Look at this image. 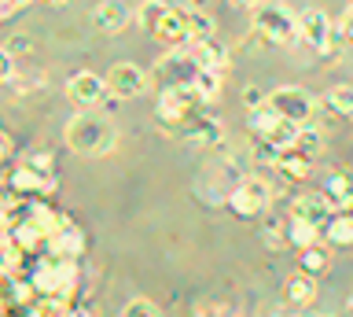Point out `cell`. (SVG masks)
<instances>
[{
    "instance_id": "3957f363",
    "label": "cell",
    "mask_w": 353,
    "mask_h": 317,
    "mask_svg": "<svg viewBox=\"0 0 353 317\" xmlns=\"http://www.w3.org/2000/svg\"><path fill=\"white\" fill-rule=\"evenodd\" d=\"M199 70H203V67L192 59V52H188V48H173V52H165V56L154 63L151 85H159V89H173V85H195Z\"/></svg>"
},
{
    "instance_id": "d4e9b609",
    "label": "cell",
    "mask_w": 353,
    "mask_h": 317,
    "mask_svg": "<svg viewBox=\"0 0 353 317\" xmlns=\"http://www.w3.org/2000/svg\"><path fill=\"white\" fill-rule=\"evenodd\" d=\"M294 148L302 151V155L316 159L320 151H324V137H320L316 129H309V126H298V133H294Z\"/></svg>"
},
{
    "instance_id": "6da1fadb",
    "label": "cell",
    "mask_w": 353,
    "mask_h": 317,
    "mask_svg": "<svg viewBox=\"0 0 353 317\" xmlns=\"http://www.w3.org/2000/svg\"><path fill=\"white\" fill-rule=\"evenodd\" d=\"M63 137H66V148L77 151V155H107L118 144V126L107 115H96L92 107H85L81 115H74L66 122Z\"/></svg>"
},
{
    "instance_id": "7a4b0ae2",
    "label": "cell",
    "mask_w": 353,
    "mask_h": 317,
    "mask_svg": "<svg viewBox=\"0 0 353 317\" xmlns=\"http://www.w3.org/2000/svg\"><path fill=\"white\" fill-rule=\"evenodd\" d=\"M254 34L269 41V45H291L298 37V15L287 4L265 0L261 8H254Z\"/></svg>"
},
{
    "instance_id": "ac0fdd59",
    "label": "cell",
    "mask_w": 353,
    "mask_h": 317,
    "mask_svg": "<svg viewBox=\"0 0 353 317\" xmlns=\"http://www.w3.org/2000/svg\"><path fill=\"white\" fill-rule=\"evenodd\" d=\"M92 23H96V30H103V34H121L129 23V8L121 4V0H103L92 12Z\"/></svg>"
},
{
    "instance_id": "603a6c76",
    "label": "cell",
    "mask_w": 353,
    "mask_h": 317,
    "mask_svg": "<svg viewBox=\"0 0 353 317\" xmlns=\"http://www.w3.org/2000/svg\"><path fill=\"white\" fill-rule=\"evenodd\" d=\"M327 266H331V255H327V247H320V240L302 247V269L305 273H327Z\"/></svg>"
},
{
    "instance_id": "83f0119b",
    "label": "cell",
    "mask_w": 353,
    "mask_h": 317,
    "mask_svg": "<svg viewBox=\"0 0 353 317\" xmlns=\"http://www.w3.org/2000/svg\"><path fill=\"white\" fill-rule=\"evenodd\" d=\"M195 89L203 93V100H217V96H221V74L217 70H199Z\"/></svg>"
},
{
    "instance_id": "d6986e66",
    "label": "cell",
    "mask_w": 353,
    "mask_h": 317,
    "mask_svg": "<svg viewBox=\"0 0 353 317\" xmlns=\"http://www.w3.org/2000/svg\"><path fill=\"white\" fill-rule=\"evenodd\" d=\"M283 295H287V302H294V306H305V302L316 295L313 273H291V277L283 280Z\"/></svg>"
},
{
    "instance_id": "2e32d148",
    "label": "cell",
    "mask_w": 353,
    "mask_h": 317,
    "mask_svg": "<svg viewBox=\"0 0 353 317\" xmlns=\"http://www.w3.org/2000/svg\"><path fill=\"white\" fill-rule=\"evenodd\" d=\"M188 52H192V59L199 63L203 70H225L228 67V52H225V45L221 41H214V37H203V41H188L184 45Z\"/></svg>"
},
{
    "instance_id": "7c38bea8",
    "label": "cell",
    "mask_w": 353,
    "mask_h": 317,
    "mask_svg": "<svg viewBox=\"0 0 353 317\" xmlns=\"http://www.w3.org/2000/svg\"><path fill=\"white\" fill-rule=\"evenodd\" d=\"M8 184H11V192H15V195H30V200L55 192V177H52V173H44V170H37V166H30V162H22L19 170H11Z\"/></svg>"
},
{
    "instance_id": "7402d4cb",
    "label": "cell",
    "mask_w": 353,
    "mask_h": 317,
    "mask_svg": "<svg viewBox=\"0 0 353 317\" xmlns=\"http://www.w3.org/2000/svg\"><path fill=\"white\" fill-rule=\"evenodd\" d=\"M170 8H173L170 0H143V4H140V12H137V23H140V26L151 34V30L162 23V15L170 12Z\"/></svg>"
},
{
    "instance_id": "8fae6325",
    "label": "cell",
    "mask_w": 353,
    "mask_h": 317,
    "mask_svg": "<svg viewBox=\"0 0 353 317\" xmlns=\"http://www.w3.org/2000/svg\"><path fill=\"white\" fill-rule=\"evenodd\" d=\"M107 78H99V74L92 70H81V74H74L70 81H66V96H70V104L74 107H96V104H103L107 100Z\"/></svg>"
},
{
    "instance_id": "e0dca14e",
    "label": "cell",
    "mask_w": 353,
    "mask_h": 317,
    "mask_svg": "<svg viewBox=\"0 0 353 317\" xmlns=\"http://www.w3.org/2000/svg\"><path fill=\"white\" fill-rule=\"evenodd\" d=\"M324 236H327L335 247H350V244H353V195L339 206L335 214H331V222H327V229H324Z\"/></svg>"
},
{
    "instance_id": "5b68a950",
    "label": "cell",
    "mask_w": 353,
    "mask_h": 317,
    "mask_svg": "<svg viewBox=\"0 0 353 317\" xmlns=\"http://www.w3.org/2000/svg\"><path fill=\"white\" fill-rule=\"evenodd\" d=\"M265 104L294 126H309V118L316 115V100L305 89H298V85H280V89H272L265 96Z\"/></svg>"
},
{
    "instance_id": "f1b7e54d",
    "label": "cell",
    "mask_w": 353,
    "mask_h": 317,
    "mask_svg": "<svg viewBox=\"0 0 353 317\" xmlns=\"http://www.w3.org/2000/svg\"><path fill=\"white\" fill-rule=\"evenodd\" d=\"M11 78H15V52L0 48V85H8Z\"/></svg>"
},
{
    "instance_id": "277c9868",
    "label": "cell",
    "mask_w": 353,
    "mask_h": 317,
    "mask_svg": "<svg viewBox=\"0 0 353 317\" xmlns=\"http://www.w3.org/2000/svg\"><path fill=\"white\" fill-rule=\"evenodd\" d=\"M203 93L195 85H173V89H159V118L165 129H173L176 122H184L188 115L203 111Z\"/></svg>"
},
{
    "instance_id": "44dd1931",
    "label": "cell",
    "mask_w": 353,
    "mask_h": 317,
    "mask_svg": "<svg viewBox=\"0 0 353 317\" xmlns=\"http://www.w3.org/2000/svg\"><path fill=\"white\" fill-rule=\"evenodd\" d=\"M320 233H324V229H316V225H309V222H298V218H291V222H287V244H294V247L316 244Z\"/></svg>"
},
{
    "instance_id": "4dcf8cb0",
    "label": "cell",
    "mask_w": 353,
    "mask_h": 317,
    "mask_svg": "<svg viewBox=\"0 0 353 317\" xmlns=\"http://www.w3.org/2000/svg\"><path fill=\"white\" fill-rule=\"evenodd\" d=\"M335 26H339V37L346 41V45H353V4L346 8V12H342V19H339Z\"/></svg>"
},
{
    "instance_id": "484cf974",
    "label": "cell",
    "mask_w": 353,
    "mask_h": 317,
    "mask_svg": "<svg viewBox=\"0 0 353 317\" xmlns=\"http://www.w3.org/2000/svg\"><path fill=\"white\" fill-rule=\"evenodd\" d=\"M188 30H192V41L214 37V19H210L203 8H188Z\"/></svg>"
},
{
    "instance_id": "cb8c5ba5",
    "label": "cell",
    "mask_w": 353,
    "mask_h": 317,
    "mask_svg": "<svg viewBox=\"0 0 353 317\" xmlns=\"http://www.w3.org/2000/svg\"><path fill=\"white\" fill-rule=\"evenodd\" d=\"M327 107L339 118H353V85H335V89L327 93Z\"/></svg>"
},
{
    "instance_id": "836d02e7",
    "label": "cell",
    "mask_w": 353,
    "mask_h": 317,
    "mask_svg": "<svg viewBox=\"0 0 353 317\" xmlns=\"http://www.w3.org/2000/svg\"><path fill=\"white\" fill-rule=\"evenodd\" d=\"M8 155H11V137L4 133V129H0V162H4Z\"/></svg>"
},
{
    "instance_id": "30bf717a",
    "label": "cell",
    "mask_w": 353,
    "mask_h": 317,
    "mask_svg": "<svg viewBox=\"0 0 353 317\" xmlns=\"http://www.w3.org/2000/svg\"><path fill=\"white\" fill-rule=\"evenodd\" d=\"M170 133L176 137H184L188 144H199V148H214L221 144V137H225V129H221V122L214 115H206V111H195V115H188L184 122H176Z\"/></svg>"
},
{
    "instance_id": "4316f807",
    "label": "cell",
    "mask_w": 353,
    "mask_h": 317,
    "mask_svg": "<svg viewBox=\"0 0 353 317\" xmlns=\"http://www.w3.org/2000/svg\"><path fill=\"white\" fill-rule=\"evenodd\" d=\"M324 195H327V200L335 203V206H342V203H346L350 195H353V184L342 177V173H331L327 184H324Z\"/></svg>"
},
{
    "instance_id": "4fadbf2b",
    "label": "cell",
    "mask_w": 353,
    "mask_h": 317,
    "mask_svg": "<svg viewBox=\"0 0 353 317\" xmlns=\"http://www.w3.org/2000/svg\"><path fill=\"white\" fill-rule=\"evenodd\" d=\"M331 214H335V203H331L324 192H305V195H298V200L291 203V218L309 222V225H316V229H327Z\"/></svg>"
},
{
    "instance_id": "d6a6232c",
    "label": "cell",
    "mask_w": 353,
    "mask_h": 317,
    "mask_svg": "<svg viewBox=\"0 0 353 317\" xmlns=\"http://www.w3.org/2000/svg\"><path fill=\"white\" fill-rule=\"evenodd\" d=\"M243 100H247V107L254 111V107H261V104H265V93H261V89H254V85H250V89L243 93Z\"/></svg>"
},
{
    "instance_id": "9c48e42d",
    "label": "cell",
    "mask_w": 353,
    "mask_h": 317,
    "mask_svg": "<svg viewBox=\"0 0 353 317\" xmlns=\"http://www.w3.org/2000/svg\"><path fill=\"white\" fill-rule=\"evenodd\" d=\"M151 78L143 74L137 63H114V67L107 70V89L114 100H137V96L148 93Z\"/></svg>"
},
{
    "instance_id": "f546056e",
    "label": "cell",
    "mask_w": 353,
    "mask_h": 317,
    "mask_svg": "<svg viewBox=\"0 0 353 317\" xmlns=\"http://www.w3.org/2000/svg\"><path fill=\"white\" fill-rule=\"evenodd\" d=\"M125 317H132V314H159V302H151V299H132V302H125V310H121Z\"/></svg>"
},
{
    "instance_id": "ffe728a7",
    "label": "cell",
    "mask_w": 353,
    "mask_h": 317,
    "mask_svg": "<svg viewBox=\"0 0 353 317\" xmlns=\"http://www.w3.org/2000/svg\"><path fill=\"white\" fill-rule=\"evenodd\" d=\"M52 244H55V251H59V255L77 258V255L85 251V236H81V229H77V225H63L59 233H52Z\"/></svg>"
},
{
    "instance_id": "e575fe53",
    "label": "cell",
    "mask_w": 353,
    "mask_h": 317,
    "mask_svg": "<svg viewBox=\"0 0 353 317\" xmlns=\"http://www.w3.org/2000/svg\"><path fill=\"white\" fill-rule=\"evenodd\" d=\"M228 4H232V8H250V12H254V8H261L265 0H228Z\"/></svg>"
},
{
    "instance_id": "52a82bcc",
    "label": "cell",
    "mask_w": 353,
    "mask_h": 317,
    "mask_svg": "<svg viewBox=\"0 0 353 317\" xmlns=\"http://www.w3.org/2000/svg\"><path fill=\"white\" fill-rule=\"evenodd\" d=\"M225 203L236 218H258L265 206H269V184L258 181V177H243L228 189Z\"/></svg>"
},
{
    "instance_id": "74e56055",
    "label": "cell",
    "mask_w": 353,
    "mask_h": 317,
    "mask_svg": "<svg viewBox=\"0 0 353 317\" xmlns=\"http://www.w3.org/2000/svg\"><path fill=\"white\" fill-rule=\"evenodd\" d=\"M11 4H15V8H22V4H30V0H11Z\"/></svg>"
},
{
    "instance_id": "8992f818",
    "label": "cell",
    "mask_w": 353,
    "mask_h": 317,
    "mask_svg": "<svg viewBox=\"0 0 353 317\" xmlns=\"http://www.w3.org/2000/svg\"><path fill=\"white\" fill-rule=\"evenodd\" d=\"M250 133H254V140H265V144L287 148V144H294L298 126L287 122L283 115H276L269 104H261V107H254V111H250Z\"/></svg>"
},
{
    "instance_id": "9a60e30c",
    "label": "cell",
    "mask_w": 353,
    "mask_h": 317,
    "mask_svg": "<svg viewBox=\"0 0 353 317\" xmlns=\"http://www.w3.org/2000/svg\"><path fill=\"white\" fill-rule=\"evenodd\" d=\"M313 162H316V159H309V155H302L294 144H287V148L276 151V159H272L269 170H280L287 181H305L309 170H313Z\"/></svg>"
},
{
    "instance_id": "d590c367",
    "label": "cell",
    "mask_w": 353,
    "mask_h": 317,
    "mask_svg": "<svg viewBox=\"0 0 353 317\" xmlns=\"http://www.w3.org/2000/svg\"><path fill=\"white\" fill-rule=\"evenodd\" d=\"M11 12H15V4H11V0H0V19H8Z\"/></svg>"
},
{
    "instance_id": "ba28073f",
    "label": "cell",
    "mask_w": 353,
    "mask_h": 317,
    "mask_svg": "<svg viewBox=\"0 0 353 317\" xmlns=\"http://www.w3.org/2000/svg\"><path fill=\"white\" fill-rule=\"evenodd\" d=\"M335 23L320 12V8H305L302 15H298V37L305 41L313 52H320V56H331L335 52Z\"/></svg>"
},
{
    "instance_id": "1f68e13d",
    "label": "cell",
    "mask_w": 353,
    "mask_h": 317,
    "mask_svg": "<svg viewBox=\"0 0 353 317\" xmlns=\"http://www.w3.org/2000/svg\"><path fill=\"white\" fill-rule=\"evenodd\" d=\"M22 162H30V166H37V170H44V173H52V170H55V162H52L48 151H30V155L22 159Z\"/></svg>"
},
{
    "instance_id": "8d00e7d4",
    "label": "cell",
    "mask_w": 353,
    "mask_h": 317,
    "mask_svg": "<svg viewBox=\"0 0 353 317\" xmlns=\"http://www.w3.org/2000/svg\"><path fill=\"white\" fill-rule=\"evenodd\" d=\"M44 4H52V8H59V4H70V0H44Z\"/></svg>"
},
{
    "instance_id": "5bb4252c",
    "label": "cell",
    "mask_w": 353,
    "mask_h": 317,
    "mask_svg": "<svg viewBox=\"0 0 353 317\" xmlns=\"http://www.w3.org/2000/svg\"><path fill=\"white\" fill-rule=\"evenodd\" d=\"M151 34L159 41H165V45H173V48H184L188 41H192V30H188V8H170Z\"/></svg>"
}]
</instances>
